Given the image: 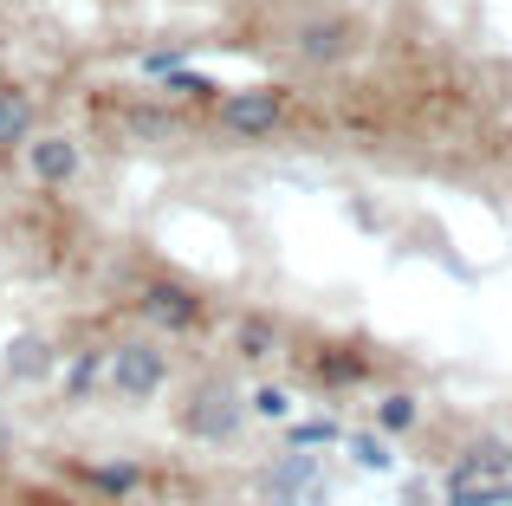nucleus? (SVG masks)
I'll return each instance as SVG.
<instances>
[{"label":"nucleus","instance_id":"1","mask_svg":"<svg viewBox=\"0 0 512 506\" xmlns=\"http://www.w3.org/2000/svg\"><path fill=\"white\" fill-rule=\"evenodd\" d=\"M506 468H512V448L506 442H474L461 461H454V474H448V494H467V487H487V481H506Z\"/></svg>","mask_w":512,"mask_h":506},{"label":"nucleus","instance_id":"2","mask_svg":"<svg viewBox=\"0 0 512 506\" xmlns=\"http://www.w3.org/2000/svg\"><path fill=\"white\" fill-rule=\"evenodd\" d=\"M143 318H156V325H169V331H188L201 318V305H195V292L169 286V279H150V286H143Z\"/></svg>","mask_w":512,"mask_h":506},{"label":"nucleus","instance_id":"3","mask_svg":"<svg viewBox=\"0 0 512 506\" xmlns=\"http://www.w3.org/2000/svg\"><path fill=\"white\" fill-rule=\"evenodd\" d=\"M221 117L234 130H247V137H260V130H273L286 117V91H240V98H227Z\"/></svg>","mask_w":512,"mask_h":506},{"label":"nucleus","instance_id":"4","mask_svg":"<svg viewBox=\"0 0 512 506\" xmlns=\"http://www.w3.org/2000/svg\"><path fill=\"white\" fill-rule=\"evenodd\" d=\"M182 422H188L195 435H227V429L240 422V403H234L227 390H214V383H208V390H195V396H188Z\"/></svg>","mask_w":512,"mask_h":506},{"label":"nucleus","instance_id":"5","mask_svg":"<svg viewBox=\"0 0 512 506\" xmlns=\"http://www.w3.org/2000/svg\"><path fill=\"white\" fill-rule=\"evenodd\" d=\"M26 169H33L39 182H72L78 176V150L65 137H39L33 150H26Z\"/></svg>","mask_w":512,"mask_h":506},{"label":"nucleus","instance_id":"6","mask_svg":"<svg viewBox=\"0 0 512 506\" xmlns=\"http://www.w3.org/2000/svg\"><path fill=\"white\" fill-rule=\"evenodd\" d=\"M344 46H350V26L344 20H318V26H305V33H299V59H312V65H331Z\"/></svg>","mask_w":512,"mask_h":506},{"label":"nucleus","instance_id":"7","mask_svg":"<svg viewBox=\"0 0 512 506\" xmlns=\"http://www.w3.org/2000/svg\"><path fill=\"white\" fill-rule=\"evenodd\" d=\"M156 383H163V357L156 351H124L117 357V390L143 396V390H156Z\"/></svg>","mask_w":512,"mask_h":506},{"label":"nucleus","instance_id":"8","mask_svg":"<svg viewBox=\"0 0 512 506\" xmlns=\"http://www.w3.org/2000/svg\"><path fill=\"white\" fill-rule=\"evenodd\" d=\"M240 357H247V364H266V357H273V344H279V331H273V318H247V325H240Z\"/></svg>","mask_w":512,"mask_h":506},{"label":"nucleus","instance_id":"9","mask_svg":"<svg viewBox=\"0 0 512 506\" xmlns=\"http://www.w3.org/2000/svg\"><path fill=\"white\" fill-rule=\"evenodd\" d=\"M26 124H33V111H26V98H20V91H0V143L26 137Z\"/></svg>","mask_w":512,"mask_h":506},{"label":"nucleus","instance_id":"10","mask_svg":"<svg viewBox=\"0 0 512 506\" xmlns=\"http://www.w3.org/2000/svg\"><path fill=\"white\" fill-rule=\"evenodd\" d=\"M137 481H143V468H124V461H117V468H91V487H98V494H137Z\"/></svg>","mask_w":512,"mask_h":506},{"label":"nucleus","instance_id":"11","mask_svg":"<svg viewBox=\"0 0 512 506\" xmlns=\"http://www.w3.org/2000/svg\"><path fill=\"white\" fill-rule=\"evenodd\" d=\"M46 338H20V344H13V357H7V364L13 370H20V377H33V370H46Z\"/></svg>","mask_w":512,"mask_h":506},{"label":"nucleus","instance_id":"12","mask_svg":"<svg viewBox=\"0 0 512 506\" xmlns=\"http://www.w3.org/2000/svg\"><path fill=\"white\" fill-rule=\"evenodd\" d=\"M376 422H383L389 435H402V429H409V422H415V403H409V396H389V403L376 409Z\"/></svg>","mask_w":512,"mask_h":506},{"label":"nucleus","instance_id":"13","mask_svg":"<svg viewBox=\"0 0 512 506\" xmlns=\"http://www.w3.org/2000/svg\"><path fill=\"white\" fill-rule=\"evenodd\" d=\"M98 370H104V357H98V351H85V357L72 364V377H65V390H72V396H85L91 383H98Z\"/></svg>","mask_w":512,"mask_h":506},{"label":"nucleus","instance_id":"14","mask_svg":"<svg viewBox=\"0 0 512 506\" xmlns=\"http://www.w3.org/2000/svg\"><path fill=\"white\" fill-rule=\"evenodd\" d=\"M318 442H338V422H305V429H292V448H318Z\"/></svg>","mask_w":512,"mask_h":506},{"label":"nucleus","instance_id":"15","mask_svg":"<svg viewBox=\"0 0 512 506\" xmlns=\"http://www.w3.org/2000/svg\"><path fill=\"white\" fill-rule=\"evenodd\" d=\"M253 409H260V416H286V396H279V390H260V396H253Z\"/></svg>","mask_w":512,"mask_h":506},{"label":"nucleus","instance_id":"16","mask_svg":"<svg viewBox=\"0 0 512 506\" xmlns=\"http://www.w3.org/2000/svg\"><path fill=\"white\" fill-rule=\"evenodd\" d=\"M350 455H357L363 468H383V448H376V442H363V435H357V442H350Z\"/></svg>","mask_w":512,"mask_h":506}]
</instances>
